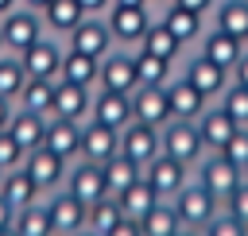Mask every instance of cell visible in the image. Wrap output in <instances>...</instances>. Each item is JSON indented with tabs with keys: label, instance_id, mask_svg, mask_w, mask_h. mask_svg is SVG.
<instances>
[{
	"label": "cell",
	"instance_id": "cell-20",
	"mask_svg": "<svg viewBox=\"0 0 248 236\" xmlns=\"http://www.w3.org/2000/svg\"><path fill=\"white\" fill-rule=\"evenodd\" d=\"M167 104H170V120H198L209 108V101L186 77H170L167 81Z\"/></svg>",
	"mask_w": 248,
	"mask_h": 236
},
{
	"label": "cell",
	"instance_id": "cell-19",
	"mask_svg": "<svg viewBox=\"0 0 248 236\" xmlns=\"http://www.w3.org/2000/svg\"><path fill=\"white\" fill-rule=\"evenodd\" d=\"M108 31H112V43H140L143 35H147V27H151V15H147V8H116L112 4V12H108Z\"/></svg>",
	"mask_w": 248,
	"mask_h": 236
},
{
	"label": "cell",
	"instance_id": "cell-51",
	"mask_svg": "<svg viewBox=\"0 0 248 236\" xmlns=\"http://www.w3.org/2000/svg\"><path fill=\"white\" fill-rule=\"evenodd\" d=\"M12 8H16V0H0V15H8Z\"/></svg>",
	"mask_w": 248,
	"mask_h": 236
},
{
	"label": "cell",
	"instance_id": "cell-26",
	"mask_svg": "<svg viewBox=\"0 0 248 236\" xmlns=\"http://www.w3.org/2000/svg\"><path fill=\"white\" fill-rule=\"evenodd\" d=\"M116 201H120V213H124L128 221H143V217L151 213V205H155V201H163V197H159V193L140 178V182H132Z\"/></svg>",
	"mask_w": 248,
	"mask_h": 236
},
{
	"label": "cell",
	"instance_id": "cell-25",
	"mask_svg": "<svg viewBox=\"0 0 248 236\" xmlns=\"http://www.w3.org/2000/svg\"><path fill=\"white\" fill-rule=\"evenodd\" d=\"M0 197L12 201L16 209H23V205L39 201V186L31 182V174H27L23 166H16V170H8V174L0 178Z\"/></svg>",
	"mask_w": 248,
	"mask_h": 236
},
{
	"label": "cell",
	"instance_id": "cell-56",
	"mask_svg": "<svg viewBox=\"0 0 248 236\" xmlns=\"http://www.w3.org/2000/svg\"><path fill=\"white\" fill-rule=\"evenodd\" d=\"M244 178H248V170H244Z\"/></svg>",
	"mask_w": 248,
	"mask_h": 236
},
{
	"label": "cell",
	"instance_id": "cell-36",
	"mask_svg": "<svg viewBox=\"0 0 248 236\" xmlns=\"http://www.w3.org/2000/svg\"><path fill=\"white\" fill-rule=\"evenodd\" d=\"M132 58H136V77H140V85H167V81H170V62H167V58H155V54H147V50H136Z\"/></svg>",
	"mask_w": 248,
	"mask_h": 236
},
{
	"label": "cell",
	"instance_id": "cell-9",
	"mask_svg": "<svg viewBox=\"0 0 248 236\" xmlns=\"http://www.w3.org/2000/svg\"><path fill=\"white\" fill-rule=\"evenodd\" d=\"M89 120L112 128V132H124L132 124V93H112V89H97L93 104H89Z\"/></svg>",
	"mask_w": 248,
	"mask_h": 236
},
{
	"label": "cell",
	"instance_id": "cell-1",
	"mask_svg": "<svg viewBox=\"0 0 248 236\" xmlns=\"http://www.w3.org/2000/svg\"><path fill=\"white\" fill-rule=\"evenodd\" d=\"M159 151L170 155V159H178V162H186V166L194 170V166L205 159V143H202L198 124H194V120H167V124L159 128Z\"/></svg>",
	"mask_w": 248,
	"mask_h": 236
},
{
	"label": "cell",
	"instance_id": "cell-45",
	"mask_svg": "<svg viewBox=\"0 0 248 236\" xmlns=\"http://www.w3.org/2000/svg\"><path fill=\"white\" fill-rule=\"evenodd\" d=\"M12 224H16V205L0 197V228H12Z\"/></svg>",
	"mask_w": 248,
	"mask_h": 236
},
{
	"label": "cell",
	"instance_id": "cell-14",
	"mask_svg": "<svg viewBox=\"0 0 248 236\" xmlns=\"http://www.w3.org/2000/svg\"><path fill=\"white\" fill-rule=\"evenodd\" d=\"M70 50H81V54H89V58H105V54L112 50V31H108V23L97 19V15H85V19L70 31Z\"/></svg>",
	"mask_w": 248,
	"mask_h": 236
},
{
	"label": "cell",
	"instance_id": "cell-10",
	"mask_svg": "<svg viewBox=\"0 0 248 236\" xmlns=\"http://www.w3.org/2000/svg\"><path fill=\"white\" fill-rule=\"evenodd\" d=\"M132 120L163 128L170 120V104H167V85H136L132 89Z\"/></svg>",
	"mask_w": 248,
	"mask_h": 236
},
{
	"label": "cell",
	"instance_id": "cell-21",
	"mask_svg": "<svg viewBox=\"0 0 248 236\" xmlns=\"http://www.w3.org/2000/svg\"><path fill=\"white\" fill-rule=\"evenodd\" d=\"M194 124H198V132H202L205 151H221V147H225V143H229V139L240 132V128H236V120H232V116H229L221 104H209V108H205V112H202Z\"/></svg>",
	"mask_w": 248,
	"mask_h": 236
},
{
	"label": "cell",
	"instance_id": "cell-38",
	"mask_svg": "<svg viewBox=\"0 0 248 236\" xmlns=\"http://www.w3.org/2000/svg\"><path fill=\"white\" fill-rule=\"evenodd\" d=\"M217 104L236 120V128H248V85L240 81H229V89L217 97Z\"/></svg>",
	"mask_w": 248,
	"mask_h": 236
},
{
	"label": "cell",
	"instance_id": "cell-46",
	"mask_svg": "<svg viewBox=\"0 0 248 236\" xmlns=\"http://www.w3.org/2000/svg\"><path fill=\"white\" fill-rule=\"evenodd\" d=\"M78 4H81L85 15H101L105 8H112V0H78Z\"/></svg>",
	"mask_w": 248,
	"mask_h": 236
},
{
	"label": "cell",
	"instance_id": "cell-4",
	"mask_svg": "<svg viewBox=\"0 0 248 236\" xmlns=\"http://www.w3.org/2000/svg\"><path fill=\"white\" fill-rule=\"evenodd\" d=\"M62 190H70L85 209L101 197H108V186H105V166L101 162H89V159H74L70 170H66V182Z\"/></svg>",
	"mask_w": 248,
	"mask_h": 236
},
{
	"label": "cell",
	"instance_id": "cell-55",
	"mask_svg": "<svg viewBox=\"0 0 248 236\" xmlns=\"http://www.w3.org/2000/svg\"><path fill=\"white\" fill-rule=\"evenodd\" d=\"M0 54H4V35H0Z\"/></svg>",
	"mask_w": 248,
	"mask_h": 236
},
{
	"label": "cell",
	"instance_id": "cell-13",
	"mask_svg": "<svg viewBox=\"0 0 248 236\" xmlns=\"http://www.w3.org/2000/svg\"><path fill=\"white\" fill-rule=\"evenodd\" d=\"M0 35H4V50H27L35 39H43V23H39V15L31 12V8H23V12H8L4 15V23H0Z\"/></svg>",
	"mask_w": 248,
	"mask_h": 236
},
{
	"label": "cell",
	"instance_id": "cell-52",
	"mask_svg": "<svg viewBox=\"0 0 248 236\" xmlns=\"http://www.w3.org/2000/svg\"><path fill=\"white\" fill-rule=\"evenodd\" d=\"M174 236H202V232H198V228H186V224H182V228H178Z\"/></svg>",
	"mask_w": 248,
	"mask_h": 236
},
{
	"label": "cell",
	"instance_id": "cell-57",
	"mask_svg": "<svg viewBox=\"0 0 248 236\" xmlns=\"http://www.w3.org/2000/svg\"><path fill=\"white\" fill-rule=\"evenodd\" d=\"M0 178H4V174H0Z\"/></svg>",
	"mask_w": 248,
	"mask_h": 236
},
{
	"label": "cell",
	"instance_id": "cell-3",
	"mask_svg": "<svg viewBox=\"0 0 248 236\" xmlns=\"http://www.w3.org/2000/svg\"><path fill=\"white\" fill-rule=\"evenodd\" d=\"M194 178H198V182H202L221 205H225V201L232 197V190L244 182V174H240L225 155H217V151H205V159L194 166Z\"/></svg>",
	"mask_w": 248,
	"mask_h": 236
},
{
	"label": "cell",
	"instance_id": "cell-50",
	"mask_svg": "<svg viewBox=\"0 0 248 236\" xmlns=\"http://www.w3.org/2000/svg\"><path fill=\"white\" fill-rule=\"evenodd\" d=\"M23 4H27V8H31V12H43V8H46V4H50V0H23Z\"/></svg>",
	"mask_w": 248,
	"mask_h": 236
},
{
	"label": "cell",
	"instance_id": "cell-23",
	"mask_svg": "<svg viewBox=\"0 0 248 236\" xmlns=\"http://www.w3.org/2000/svg\"><path fill=\"white\" fill-rule=\"evenodd\" d=\"M244 46H248V43H240V39H232V35H225V31H209V35H205L202 54H205L209 62H217L221 70H229V74H232V66L240 62Z\"/></svg>",
	"mask_w": 248,
	"mask_h": 236
},
{
	"label": "cell",
	"instance_id": "cell-18",
	"mask_svg": "<svg viewBox=\"0 0 248 236\" xmlns=\"http://www.w3.org/2000/svg\"><path fill=\"white\" fill-rule=\"evenodd\" d=\"M19 62H23L27 77H46V81H54L58 70H62V50H58V43H50V39H35L27 50H19Z\"/></svg>",
	"mask_w": 248,
	"mask_h": 236
},
{
	"label": "cell",
	"instance_id": "cell-2",
	"mask_svg": "<svg viewBox=\"0 0 248 236\" xmlns=\"http://www.w3.org/2000/svg\"><path fill=\"white\" fill-rule=\"evenodd\" d=\"M170 205H174V213H178V221L186 224V228H205L213 217H217V209H221V201L198 182V178H190L174 197H170Z\"/></svg>",
	"mask_w": 248,
	"mask_h": 236
},
{
	"label": "cell",
	"instance_id": "cell-17",
	"mask_svg": "<svg viewBox=\"0 0 248 236\" xmlns=\"http://www.w3.org/2000/svg\"><path fill=\"white\" fill-rule=\"evenodd\" d=\"M43 147L62 155L66 162H74L81 155V124L78 120H66V116H50L46 120V135H43Z\"/></svg>",
	"mask_w": 248,
	"mask_h": 236
},
{
	"label": "cell",
	"instance_id": "cell-32",
	"mask_svg": "<svg viewBox=\"0 0 248 236\" xmlns=\"http://www.w3.org/2000/svg\"><path fill=\"white\" fill-rule=\"evenodd\" d=\"M16 232L19 236H54L50 217H46V201H31V205L16 209Z\"/></svg>",
	"mask_w": 248,
	"mask_h": 236
},
{
	"label": "cell",
	"instance_id": "cell-33",
	"mask_svg": "<svg viewBox=\"0 0 248 236\" xmlns=\"http://www.w3.org/2000/svg\"><path fill=\"white\" fill-rule=\"evenodd\" d=\"M140 50H147V54H155V58L174 62V58H178V50H182V43H178L163 23H151V27H147V35L140 39Z\"/></svg>",
	"mask_w": 248,
	"mask_h": 236
},
{
	"label": "cell",
	"instance_id": "cell-34",
	"mask_svg": "<svg viewBox=\"0 0 248 236\" xmlns=\"http://www.w3.org/2000/svg\"><path fill=\"white\" fill-rule=\"evenodd\" d=\"M120 221H124V213H120V201H116V197H101V201H93L89 213H85V228H93L97 236H105V232L116 228Z\"/></svg>",
	"mask_w": 248,
	"mask_h": 236
},
{
	"label": "cell",
	"instance_id": "cell-47",
	"mask_svg": "<svg viewBox=\"0 0 248 236\" xmlns=\"http://www.w3.org/2000/svg\"><path fill=\"white\" fill-rule=\"evenodd\" d=\"M12 116H16V104H12L8 97H0V132H8V124H12Z\"/></svg>",
	"mask_w": 248,
	"mask_h": 236
},
{
	"label": "cell",
	"instance_id": "cell-29",
	"mask_svg": "<svg viewBox=\"0 0 248 236\" xmlns=\"http://www.w3.org/2000/svg\"><path fill=\"white\" fill-rule=\"evenodd\" d=\"M178 228H182V221H178V213H174L170 201H155L151 213L140 221V232L143 236H174Z\"/></svg>",
	"mask_w": 248,
	"mask_h": 236
},
{
	"label": "cell",
	"instance_id": "cell-53",
	"mask_svg": "<svg viewBox=\"0 0 248 236\" xmlns=\"http://www.w3.org/2000/svg\"><path fill=\"white\" fill-rule=\"evenodd\" d=\"M0 236H19V232H16V224H12V228H0Z\"/></svg>",
	"mask_w": 248,
	"mask_h": 236
},
{
	"label": "cell",
	"instance_id": "cell-6",
	"mask_svg": "<svg viewBox=\"0 0 248 236\" xmlns=\"http://www.w3.org/2000/svg\"><path fill=\"white\" fill-rule=\"evenodd\" d=\"M143 182H147V186H151V190H155L163 201H170V197H174V193H178V190L190 182V166L159 151V155H155V159L143 166Z\"/></svg>",
	"mask_w": 248,
	"mask_h": 236
},
{
	"label": "cell",
	"instance_id": "cell-7",
	"mask_svg": "<svg viewBox=\"0 0 248 236\" xmlns=\"http://www.w3.org/2000/svg\"><path fill=\"white\" fill-rule=\"evenodd\" d=\"M85 205L70 193V190H54L46 197V217H50V232L54 236H74L85 228Z\"/></svg>",
	"mask_w": 248,
	"mask_h": 236
},
{
	"label": "cell",
	"instance_id": "cell-39",
	"mask_svg": "<svg viewBox=\"0 0 248 236\" xmlns=\"http://www.w3.org/2000/svg\"><path fill=\"white\" fill-rule=\"evenodd\" d=\"M217 155H225V159H229V162L244 174V170H248V128H240V132H236V135H232V139H229Z\"/></svg>",
	"mask_w": 248,
	"mask_h": 236
},
{
	"label": "cell",
	"instance_id": "cell-35",
	"mask_svg": "<svg viewBox=\"0 0 248 236\" xmlns=\"http://www.w3.org/2000/svg\"><path fill=\"white\" fill-rule=\"evenodd\" d=\"M43 15H46V27L66 31V35L85 19V12H81V4H78V0H50V4L43 8Z\"/></svg>",
	"mask_w": 248,
	"mask_h": 236
},
{
	"label": "cell",
	"instance_id": "cell-42",
	"mask_svg": "<svg viewBox=\"0 0 248 236\" xmlns=\"http://www.w3.org/2000/svg\"><path fill=\"white\" fill-rule=\"evenodd\" d=\"M221 209H225L229 217H236V221H240V224L248 228V178H244V182H240V186L232 190V197H229V201H225Z\"/></svg>",
	"mask_w": 248,
	"mask_h": 236
},
{
	"label": "cell",
	"instance_id": "cell-43",
	"mask_svg": "<svg viewBox=\"0 0 248 236\" xmlns=\"http://www.w3.org/2000/svg\"><path fill=\"white\" fill-rule=\"evenodd\" d=\"M105 236H143V232H140V221H128V217H124V221H120L116 228H108Z\"/></svg>",
	"mask_w": 248,
	"mask_h": 236
},
{
	"label": "cell",
	"instance_id": "cell-40",
	"mask_svg": "<svg viewBox=\"0 0 248 236\" xmlns=\"http://www.w3.org/2000/svg\"><path fill=\"white\" fill-rule=\"evenodd\" d=\"M202 236H248V228H244L236 217H229L225 209H217V217L202 228Z\"/></svg>",
	"mask_w": 248,
	"mask_h": 236
},
{
	"label": "cell",
	"instance_id": "cell-44",
	"mask_svg": "<svg viewBox=\"0 0 248 236\" xmlns=\"http://www.w3.org/2000/svg\"><path fill=\"white\" fill-rule=\"evenodd\" d=\"M178 8H186V12H194V15H205L209 8H213V0H174Z\"/></svg>",
	"mask_w": 248,
	"mask_h": 236
},
{
	"label": "cell",
	"instance_id": "cell-28",
	"mask_svg": "<svg viewBox=\"0 0 248 236\" xmlns=\"http://www.w3.org/2000/svg\"><path fill=\"white\" fill-rule=\"evenodd\" d=\"M143 178V170L132 162V159H124V155H112L108 162H105V186H108V197H120L132 182H140Z\"/></svg>",
	"mask_w": 248,
	"mask_h": 236
},
{
	"label": "cell",
	"instance_id": "cell-5",
	"mask_svg": "<svg viewBox=\"0 0 248 236\" xmlns=\"http://www.w3.org/2000/svg\"><path fill=\"white\" fill-rule=\"evenodd\" d=\"M23 170L31 174V182L39 186V193H54V190H62L70 162H66L62 155L46 151V147H35V151L23 155Z\"/></svg>",
	"mask_w": 248,
	"mask_h": 236
},
{
	"label": "cell",
	"instance_id": "cell-31",
	"mask_svg": "<svg viewBox=\"0 0 248 236\" xmlns=\"http://www.w3.org/2000/svg\"><path fill=\"white\" fill-rule=\"evenodd\" d=\"M163 27L186 46V43H194L198 35H202V15H194V12H186V8H178V4H170V12L163 15Z\"/></svg>",
	"mask_w": 248,
	"mask_h": 236
},
{
	"label": "cell",
	"instance_id": "cell-30",
	"mask_svg": "<svg viewBox=\"0 0 248 236\" xmlns=\"http://www.w3.org/2000/svg\"><path fill=\"white\" fill-rule=\"evenodd\" d=\"M217 31L248 43V0H225L217 12Z\"/></svg>",
	"mask_w": 248,
	"mask_h": 236
},
{
	"label": "cell",
	"instance_id": "cell-15",
	"mask_svg": "<svg viewBox=\"0 0 248 236\" xmlns=\"http://www.w3.org/2000/svg\"><path fill=\"white\" fill-rule=\"evenodd\" d=\"M112 155H120V132L97 124V120H85L81 124V155L78 159H89V162H108Z\"/></svg>",
	"mask_w": 248,
	"mask_h": 236
},
{
	"label": "cell",
	"instance_id": "cell-41",
	"mask_svg": "<svg viewBox=\"0 0 248 236\" xmlns=\"http://www.w3.org/2000/svg\"><path fill=\"white\" fill-rule=\"evenodd\" d=\"M16 166H23V147H19L8 132H0V174H8V170H16Z\"/></svg>",
	"mask_w": 248,
	"mask_h": 236
},
{
	"label": "cell",
	"instance_id": "cell-49",
	"mask_svg": "<svg viewBox=\"0 0 248 236\" xmlns=\"http://www.w3.org/2000/svg\"><path fill=\"white\" fill-rule=\"evenodd\" d=\"M112 4H116V8H147L151 0H112Z\"/></svg>",
	"mask_w": 248,
	"mask_h": 236
},
{
	"label": "cell",
	"instance_id": "cell-22",
	"mask_svg": "<svg viewBox=\"0 0 248 236\" xmlns=\"http://www.w3.org/2000/svg\"><path fill=\"white\" fill-rule=\"evenodd\" d=\"M46 120H50V116H39V112H27V108H16V116H12V124H8V135L23 147V155L35 151V147H43Z\"/></svg>",
	"mask_w": 248,
	"mask_h": 236
},
{
	"label": "cell",
	"instance_id": "cell-24",
	"mask_svg": "<svg viewBox=\"0 0 248 236\" xmlns=\"http://www.w3.org/2000/svg\"><path fill=\"white\" fill-rule=\"evenodd\" d=\"M97 70H101V58H89V54H81V50H66V54H62V70H58V77L93 89V85H97Z\"/></svg>",
	"mask_w": 248,
	"mask_h": 236
},
{
	"label": "cell",
	"instance_id": "cell-37",
	"mask_svg": "<svg viewBox=\"0 0 248 236\" xmlns=\"http://www.w3.org/2000/svg\"><path fill=\"white\" fill-rule=\"evenodd\" d=\"M23 85H27V70L19 62V54H0V97L16 101Z\"/></svg>",
	"mask_w": 248,
	"mask_h": 236
},
{
	"label": "cell",
	"instance_id": "cell-11",
	"mask_svg": "<svg viewBox=\"0 0 248 236\" xmlns=\"http://www.w3.org/2000/svg\"><path fill=\"white\" fill-rule=\"evenodd\" d=\"M120 155H124V159H132V162L143 170V166L159 155V128L132 120V124L120 132Z\"/></svg>",
	"mask_w": 248,
	"mask_h": 236
},
{
	"label": "cell",
	"instance_id": "cell-54",
	"mask_svg": "<svg viewBox=\"0 0 248 236\" xmlns=\"http://www.w3.org/2000/svg\"><path fill=\"white\" fill-rule=\"evenodd\" d=\"M74 236H97V232H93V228H81V232H74Z\"/></svg>",
	"mask_w": 248,
	"mask_h": 236
},
{
	"label": "cell",
	"instance_id": "cell-8",
	"mask_svg": "<svg viewBox=\"0 0 248 236\" xmlns=\"http://www.w3.org/2000/svg\"><path fill=\"white\" fill-rule=\"evenodd\" d=\"M140 85L136 77V58L124 54V50H108L101 58V70H97V89H112V93H132Z\"/></svg>",
	"mask_w": 248,
	"mask_h": 236
},
{
	"label": "cell",
	"instance_id": "cell-12",
	"mask_svg": "<svg viewBox=\"0 0 248 236\" xmlns=\"http://www.w3.org/2000/svg\"><path fill=\"white\" fill-rule=\"evenodd\" d=\"M182 77H186V81H190V85H194L209 104H213V101L229 89V81H232V74H229V70H221L217 62H209L205 54H198V58L186 66V74H182Z\"/></svg>",
	"mask_w": 248,
	"mask_h": 236
},
{
	"label": "cell",
	"instance_id": "cell-27",
	"mask_svg": "<svg viewBox=\"0 0 248 236\" xmlns=\"http://www.w3.org/2000/svg\"><path fill=\"white\" fill-rule=\"evenodd\" d=\"M19 108H27V112H39V116H50V108H54V81H46V77H27V85L19 89Z\"/></svg>",
	"mask_w": 248,
	"mask_h": 236
},
{
	"label": "cell",
	"instance_id": "cell-16",
	"mask_svg": "<svg viewBox=\"0 0 248 236\" xmlns=\"http://www.w3.org/2000/svg\"><path fill=\"white\" fill-rule=\"evenodd\" d=\"M89 104H93V93L85 85H74V81L54 77V108H50V116H66V120L85 124L89 120Z\"/></svg>",
	"mask_w": 248,
	"mask_h": 236
},
{
	"label": "cell",
	"instance_id": "cell-48",
	"mask_svg": "<svg viewBox=\"0 0 248 236\" xmlns=\"http://www.w3.org/2000/svg\"><path fill=\"white\" fill-rule=\"evenodd\" d=\"M232 81H240V85H248V46H244V54H240V62L232 66Z\"/></svg>",
	"mask_w": 248,
	"mask_h": 236
}]
</instances>
